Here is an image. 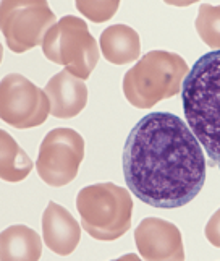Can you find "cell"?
Segmentation results:
<instances>
[{"label": "cell", "instance_id": "cell-1", "mask_svg": "<svg viewBox=\"0 0 220 261\" xmlns=\"http://www.w3.org/2000/svg\"><path fill=\"white\" fill-rule=\"evenodd\" d=\"M206 170L203 146L175 114H148L128 135L125 182L152 208L175 210L191 203L206 184Z\"/></svg>", "mask_w": 220, "mask_h": 261}, {"label": "cell", "instance_id": "cell-2", "mask_svg": "<svg viewBox=\"0 0 220 261\" xmlns=\"http://www.w3.org/2000/svg\"><path fill=\"white\" fill-rule=\"evenodd\" d=\"M181 102L191 132L220 170V50L195 62L181 86Z\"/></svg>", "mask_w": 220, "mask_h": 261}, {"label": "cell", "instance_id": "cell-3", "mask_svg": "<svg viewBox=\"0 0 220 261\" xmlns=\"http://www.w3.org/2000/svg\"><path fill=\"white\" fill-rule=\"evenodd\" d=\"M189 67L178 54L151 50L123 76L126 101L136 109H149L181 93Z\"/></svg>", "mask_w": 220, "mask_h": 261}, {"label": "cell", "instance_id": "cell-4", "mask_svg": "<svg viewBox=\"0 0 220 261\" xmlns=\"http://www.w3.org/2000/svg\"><path fill=\"white\" fill-rule=\"evenodd\" d=\"M76 210L82 229L96 240H117L131 227L133 200L126 188L115 184L85 187L76 196Z\"/></svg>", "mask_w": 220, "mask_h": 261}, {"label": "cell", "instance_id": "cell-5", "mask_svg": "<svg viewBox=\"0 0 220 261\" xmlns=\"http://www.w3.org/2000/svg\"><path fill=\"white\" fill-rule=\"evenodd\" d=\"M42 52L50 62L63 65L73 76L88 80L99 62V47L85 20L67 15L47 31Z\"/></svg>", "mask_w": 220, "mask_h": 261}, {"label": "cell", "instance_id": "cell-6", "mask_svg": "<svg viewBox=\"0 0 220 261\" xmlns=\"http://www.w3.org/2000/svg\"><path fill=\"white\" fill-rule=\"evenodd\" d=\"M55 23L57 16L44 0H5L0 5V28L15 54L38 47Z\"/></svg>", "mask_w": 220, "mask_h": 261}, {"label": "cell", "instance_id": "cell-7", "mask_svg": "<svg viewBox=\"0 0 220 261\" xmlns=\"http://www.w3.org/2000/svg\"><path fill=\"white\" fill-rule=\"evenodd\" d=\"M85 158V140L73 128L50 130L41 143L38 174L50 187H65L79 172Z\"/></svg>", "mask_w": 220, "mask_h": 261}, {"label": "cell", "instance_id": "cell-8", "mask_svg": "<svg viewBox=\"0 0 220 261\" xmlns=\"http://www.w3.org/2000/svg\"><path fill=\"white\" fill-rule=\"evenodd\" d=\"M50 114L49 96L20 73L7 75L0 83V119L15 128H34Z\"/></svg>", "mask_w": 220, "mask_h": 261}, {"label": "cell", "instance_id": "cell-9", "mask_svg": "<svg viewBox=\"0 0 220 261\" xmlns=\"http://www.w3.org/2000/svg\"><path fill=\"white\" fill-rule=\"evenodd\" d=\"M134 242L140 255L149 261L185 259L180 229L160 218H146L134 230Z\"/></svg>", "mask_w": 220, "mask_h": 261}, {"label": "cell", "instance_id": "cell-10", "mask_svg": "<svg viewBox=\"0 0 220 261\" xmlns=\"http://www.w3.org/2000/svg\"><path fill=\"white\" fill-rule=\"evenodd\" d=\"M44 91L50 101V114L57 119H73L88 104V88L85 82L73 76L68 70L53 75Z\"/></svg>", "mask_w": 220, "mask_h": 261}, {"label": "cell", "instance_id": "cell-11", "mask_svg": "<svg viewBox=\"0 0 220 261\" xmlns=\"http://www.w3.org/2000/svg\"><path fill=\"white\" fill-rule=\"evenodd\" d=\"M42 237L53 253L67 256L79 244L81 227L68 210L50 201L42 214Z\"/></svg>", "mask_w": 220, "mask_h": 261}, {"label": "cell", "instance_id": "cell-12", "mask_svg": "<svg viewBox=\"0 0 220 261\" xmlns=\"http://www.w3.org/2000/svg\"><path fill=\"white\" fill-rule=\"evenodd\" d=\"M99 42L104 59L114 65H126L140 59V34L126 24L108 26L100 34Z\"/></svg>", "mask_w": 220, "mask_h": 261}, {"label": "cell", "instance_id": "cell-13", "mask_svg": "<svg viewBox=\"0 0 220 261\" xmlns=\"http://www.w3.org/2000/svg\"><path fill=\"white\" fill-rule=\"evenodd\" d=\"M42 255V242L39 233L31 227H7L0 233V258L2 261H36Z\"/></svg>", "mask_w": 220, "mask_h": 261}, {"label": "cell", "instance_id": "cell-14", "mask_svg": "<svg viewBox=\"0 0 220 261\" xmlns=\"http://www.w3.org/2000/svg\"><path fill=\"white\" fill-rule=\"evenodd\" d=\"M33 167L26 151L5 130H0V178L12 184L21 182L31 174Z\"/></svg>", "mask_w": 220, "mask_h": 261}, {"label": "cell", "instance_id": "cell-15", "mask_svg": "<svg viewBox=\"0 0 220 261\" xmlns=\"http://www.w3.org/2000/svg\"><path fill=\"white\" fill-rule=\"evenodd\" d=\"M196 31L204 44L214 50H220V5L203 4L196 18Z\"/></svg>", "mask_w": 220, "mask_h": 261}, {"label": "cell", "instance_id": "cell-16", "mask_svg": "<svg viewBox=\"0 0 220 261\" xmlns=\"http://www.w3.org/2000/svg\"><path fill=\"white\" fill-rule=\"evenodd\" d=\"M118 7H120L118 0H110V2H86V0H79V2H76L78 12L94 23H104L110 20L117 13Z\"/></svg>", "mask_w": 220, "mask_h": 261}, {"label": "cell", "instance_id": "cell-17", "mask_svg": "<svg viewBox=\"0 0 220 261\" xmlns=\"http://www.w3.org/2000/svg\"><path fill=\"white\" fill-rule=\"evenodd\" d=\"M204 233H206V239L209 240L210 245L220 248V208L210 216L209 222L206 224Z\"/></svg>", "mask_w": 220, "mask_h": 261}]
</instances>
